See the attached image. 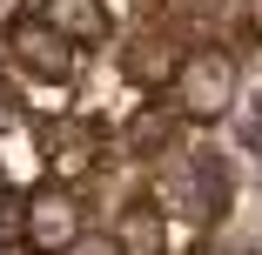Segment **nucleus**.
<instances>
[{"instance_id": "1", "label": "nucleus", "mask_w": 262, "mask_h": 255, "mask_svg": "<svg viewBox=\"0 0 262 255\" xmlns=\"http://www.w3.org/2000/svg\"><path fill=\"white\" fill-rule=\"evenodd\" d=\"M229 101H235V61L222 47H195V54L175 67V81H168V108L188 114V121L229 114Z\"/></svg>"}, {"instance_id": "2", "label": "nucleus", "mask_w": 262, "mask_h": 255, "mask_svg": "<svg viewBox=\"0 0 262 255\" xmlns=\"http://www.w3.org/2000/svg\"><path fill=\"white\" fill-rule=\"evenodd\" d=\"M7 54H14V67L34 74V81H68V74H74V40H68L54 20H40V14H27V20L7 27Z\"/></svg>"}, {"instance_id": "3", "label": "nucleus", "mask_w": 262, "mask_h": 255, "mask_svg": "<svg viewBox=\"0 0 262 255\" xmlns=\"http://www.w3.org/2000/svg\"><path fill=\"white\" fill-rule=\"evenodd\" d=\"M74 235H81V222H74V195L54 188V181L34 188V195H27V248H34V255H68Z\"/></svg>"}, {"instance_id": "4", "label": "nucleus", "mask_w": 262, "mask_h": 255, "mask_svg": "<svg viewBox=\"0 0 262 255\" xmlns=\"http://www.w3.org/2000/svg\"><path fill=\"white\" fill-rule=\"evenodd\" d=\"M222 208H229V161L195 155V161H188V215H195V222H215Z\"/></svg>"}, {"instance_id": "5", "label": "nucleus", "mask_w": 262, "mask_h": 255, "mask_svg": "<svg viewBox=\"0 0 262 255\" xmlns=\"http://www.w3.org/2000/svg\"><path fill=\"white\" fill-rule=\"evenodd\" d=\"M47 155H54L61 175L94 168V155H101V128H94V121H54V128H47Z\"/></svg>"}, {"instance_id": "6", "label": "nucleus", "mask_w": 262, "mask_h": 255, "mask_svg": "<svg viewBox=\"0 0 262 255\" xmlns=\"http://www.w3.org/2000/svg\"><path fill=\"white\" fill-rule=\"evenodd\" d=\"M115 242H121V255H168L162 208H155V201H135V208L121 215V228H115Z\"/></svg>"}, {"instance_id": "7", "label": "nucleus", "mask_w": 262, "mask_h": 255, "mask_svg": "<svg viewBox=\"0 0 262 255\" xmlns=\"http://www.w3.org/2000/svg\"><path fill=\"white\" fill-rule=\"evenodd\" d=\"M40 20H54L68 40H108V14H101V0H47Z\"/></svg>"}, {"instance_id": "8", "label": "nucleus", "mask_w": 262, "mask_h": 255, "mask_svg": "<svg viewBox=\"0 0 262 255\" xmlns=\"http://www.w3.org/2000/svg\"><path fill=\"white\" fill-rule=\"evenodd\" d=\"M14 242H27V195L0 181V248H14Z\"/></svg>"}, {"instance_id": "9", "label": "nucleus", "mask_w": 262, "mask_h": 255, "mask_svg": "<svg viewBox=\"0 0 262 255\" xmlns=\"http://www.w3.org/2000/svg\"><path fill=\"white\" fill-rule=\"evenodd\" d=\"M168 134H175V128H168V114H162V108H148V114H141V121L128 128L135 155H155V148H168Z\"/></svg>"}, {"instance_id": "10", "label": "nucleus", "mask_w": 262, "mask_h": 255, "mask_svg": "<svg viewBox=\"0 0 262 255\" xmlns=\"http://www.w3.org/2000/svg\"><path fill=\"white\" fill-rule=\"evenodd\" d=\"M68 255H121V242H115V235H74Z\"/></svg>"}, {"instance_id": "11", "label": "nucleus", "mask_w": 262, "mask_h": 255, "mask_svg": "<svg viewBox=\"0 0 262 255\" xmlns=\"http://www.w3.org/2000/svg\"><path fill=\"white\" fill-rule=\"evenodd\" d=\"M14 121H20V94L0 81V128H14Z\"/></svg>"}]
</instances>
